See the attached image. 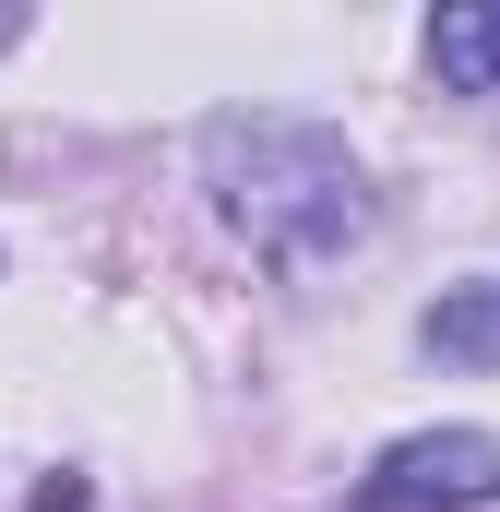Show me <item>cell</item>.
I'll list each match as a JSON object with an SVG mask.
<instances>
[{
  "instance_id": "4",
  "label": "cell",
  "mask_w": 500,
  "mask_h": 512,
  "mask_svg": "<svg viewBox=\"0 0 500 512\" xmlns=\"http://www.w3.org/2000/svg\"><path fill=\"white\" fill-rule=\"evenodd\" d=\"M429 334H441V346H465V358H500V298L477 286V298H453V310H429Z\"/></svg>"
},
{
  "instance_id": "2",
  "label": "cell",
  "mask_w": 500,
  "mask_h": 512,
  "mask_svg": "<svg viewBox=\"0 0 500 512\" xmlns=\"http://www.w3.org/2000/svg\"><path fill=\"white\" fill-rule=\"evenodd\" d=\"M358 501L370 512H477V501H500V441L489 429H417L370 465Z\"/></svg>"
},
{
  "instance_id": "1",
  "label": "cell",
  "mask_w": 500,
  "mask_h": 512,
  "mask_svg": "<svg viewBox=\"0 0 500 512\" xmlns=\"http://www.w3.org/2000/svg\"><path fill=\"white\" fill-rule=\"evenodd\" d=\"M203 179H215V215H227L274 274H322V262H346L370 239V179H358V155L322 120L239 108V120L203 131Z\"/></svg>"
},
{
  "instance_id": "3",
  "label": "cell",
  "mask_w": 500,
  "mask_h": 512,
  "mask_svg": "<svg viewBox=\"0 0 500 512\" xmlns=\"http://www.w3.org/2000/svg\"><path fill=\"white\" fill-rule=\"evenodd\" d=\"M429 72L453 96H500V0H441L429 12Z\"/></svg>"
}]
</instances>
